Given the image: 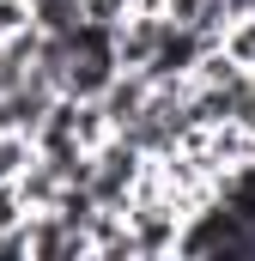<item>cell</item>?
<instances>
[{
	"label": "cell",
	"instance_id": "1",
	"mask_svg": "<svg viewBox=\"0 0 255 261\" xmlns=\"http://www.w3.org/2000/svg\"><path fill=\"white\" fill-rule=\"evenodd\" d=\"M164 31H170V18H164V12H128L122 24H116V61L146 73L152 55H158V43H164Z\"/></svg>",
	"mask_w": 255,
	"mask_h": 261
},
{
	"label": "cell",
	"instance_id": "2",
	"mask_svg": "<svg viewBox=\"0 0 255 261\" xmlns=\"http://www.w3.org/2000/svg\"><path fill=\"white\" fill-rule=\"evenodd\" d=\"M61 189H67V170L49 158V152H37V164L18 176V195H24V206H31V213H49V206L61 200Z\"/></svg>",
	"mask_w": 255,
	"mask_h": 261
},
{
	"label": "cell",
	"instance_id": "3",
	"mask_svg": "<svg viewBox=\"0 0 255 261\" xmlns=\"http://www.w3.org/2000/svg\"><path fill=\"white\" fill-rule=\"evenodd\" d=\"M31 18L43 37H73L85 24V0H31Z\"/></svg>",
	"mask_w": 255,
	"mask_h": 261
},
{
	"label": "cell",
	"instance_id": "4",
	"mask_svg": "<svg viewBox=\"0 0 255 261\" xmlns=\"http://www.w3.org/2000/svg\"><path fill=\"white\" fill-rule=\"evenodd\" d=\"M37 152H43L37 134H12V128H6V134H0V182H18V176L37 164Z\"/></svg>",
	"mask_w": 255,
	"mask_h": 261
},
{
	"label": "cell",
	"instance_id": "5",
	"mask_svg": "<svg viewBox=\"0 0 255 261\" xmlns=\"http://www.w3.org/2000/svg\"><path fill=\"white\" fill-rule=\"evenodd\" d=\"M219 43H225V55H231V61H243V67L255 73V12H237V18L225 24V37H219Z\"/></svg>",
	"mask_w": 255,
	"mask_h": 261
},
{
	"label": "cell",
	"instance_id": "6",
	"mask_svg": "<svg viewBox=\"0 0 255 261\" xmlns=\"http://www.w3.org/2000/svg\"><path fill=\"white\" fill-rule=\"evenodd\" d=\"M128 12H134V0H85V18L91 24H122Z\"/></svg>",
	"mask_w": 255,
	"mask_h": 261
},
{
	"label": "cell",
	"instance_id": "7",
	"mask_svg": "<svg viewBox=\"0 0 255 261\" xmlns=\"http://www.w3.org/2000/svg\"><path fill=\"white\" fill-rule=\"evenodd\" d=\"M213 0H158V12L164 18H176V24H200V12H207Z\"/></svg>",
	"mask_w": 255,
	"mask_h": 261
},
{
	"label": "cell",
	"instance_id": "8",
	"mask_svg": "<svg viewBox=\"0 0 255 261\" xmlns=\"http://www.w3.org/2000/svg\"><path fill=\"white\" fill-rule=\"evenodd\" d=\"M237 122L255 128V73H249V85H243V110H237Z\"/></svg>",
	"mask_w": 255,
	"mask_h": 261
}]
</instances>
